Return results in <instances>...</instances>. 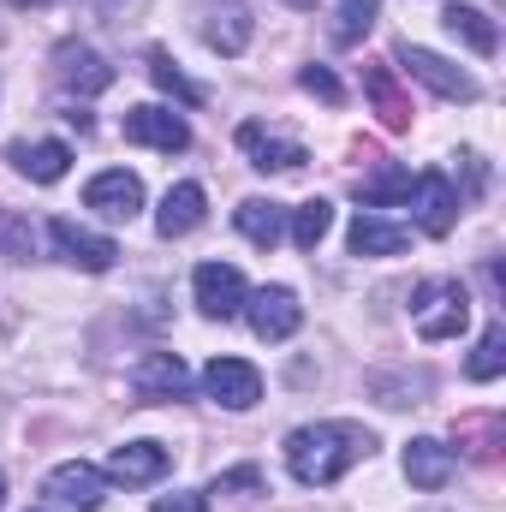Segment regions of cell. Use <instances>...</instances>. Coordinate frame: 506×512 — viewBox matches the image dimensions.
<instances>
[{"label":"cell","mask_w":506,"mask_h":512,"mask_svg":"<svg viewBox=\"0 0 506 512\" xmlns=\"http://www.w3.org/2000/svg\"><path fill=\"white\" fill-rule=\"evenodd\" d=\"M376 435L364 423H346V417H328V423H304L286 435V471L304 483V489H328L340 483L358 459H370Z\"/></svg>","instance_id":"obj_1"},{"label":"cell","mask_w":506,"mask_h":512,"mask_svg":"<svg viewBox=\"0 0 506 512\" xmlns=\"http://www.w3.org/2000/svg\"><path fill=\"white\" fill-rule=\"evenodd\" d=\"M411 322L423 340H459L471 328V292L459 280H423L411 298Z\"/></svg>","instance_id":"obj_2"},{"label":"cell","mask_w":506,"mask_h":512,"mask_svg":"<svg viewBox=\"0 0 506 512\" xmlns=\"http://www.w3.org/2000/svg\"><path fill=\"white\" fill-rule=\"evenodd\" d=\"M108 495V471L84 465V459H66L42 477V507L48 512H96Z\"/></svg>","instance_id":"obj_3"},{"label":"cell","mask_w":506,"mask_h":512,"mask_svg":"<svg viewBox=\"0 0 506 512\" xmlns=\"http://www.w3.org/2000/svg\"><path fill=\"white\" fill-rule=\"evenodd\" d=\"M417 84H429L441 102H477L483 96V84L471 78V72H459L453 60H441V54H429V48H417V42H399V54H393Z\"/></svg>","instance_id":"obj_4"},{"label":"cell","mask_w":506,"mask_h":512,"mask_svg":"<svg viewBox=\"0 0 506 512\" xmlns=\"http://www.w3.org/2000/svg\"><path fill=\"white\" fill-rule=\"evenodd\" d=\"M405 203H411V215H417V227H423L429 239H447V233L459 227V209H465V197H459V185H453L447 173H417Z\"/></svg>","instance_id":"obj_5"},{"label":"cell","mask_w":506,"mask_h":512,"mask_svg":"<svg viewBox=\"0 0 506 512\" xmlns=\"http://www.w3.org/2000/svg\"><path fill=\"white\" fill-rule=\"evenodd\" d=\"M54 84H60L66 96L90 102V96H102V90L114 84V66H108L90 42H60V48H54Z\"/></svg>","instance_id":"obj_6"},{"label":"cell","mask_w":506,"mask_h":512,"mask_svg":"<svg viewBox=\"0 0 506 512\" xmlns=\"http://www.w3.org/2000/svg\"><path fill=\"white\" fill-rule=\"evenodd\" d=\"M191 292H197V310L209 316V322H233L239 310H245V274L233 268V262H203L197 274H191Z\"/></svg>","instance_id":"obj_7"},{"label":"cell","mask_w":506,"mask_h":512,"mask_svg":"<svg viewBox=\"0 0 506 512\" xmlns=\"http://www.w3.org/2000/svg\"><path fill=\"white\" fill-rule=\"evenodd\" d=\"M245 316H251L256 340H292L304 322V304L292 286H256V292H245Z\"/></svg>","instance_id":"obj_8"},{"label":"cell","mask_w":506,"mask_h":512,"mask_svg":"<svg viewBox=\"0 0 506 512\" xmlns=\"http://www.w3.org/2000/svg\"><path fill=\"white\" fill-rule=\"evenodd\" d=\"M48 245L66 256L72 268H84V274H108L114 268V256H120V245L108 239V233H90V227H78V221H48Z\"/></svg>","instance_id":"obj_9"},{"label":"cell","mask_w":506,"mask_h":512,"mask_svg":"<svg viewBox=\"0 0 506 512\" xmlns=\"http://www.w3.org/2000/svg\"><path fill=\"white\" fill-rule=\"evenodd\" d=\"M131 393L143 405H167V399H185L191 393V370L179 352H143L137 370H131Z\"/></svg>","instance_id":"obj_10"},{"label":"cell","mask_w":506,"mask_h":512,"mask_svg":"<svg viewBox=\"0 0 506 512\" xmlns=\"http://www.w3.org/2000/svg\"><path fill=\"white\" fill-rule=\"evenodd\" d=\"M197 30L215 54H245L251 48V6L245 0H197Z\"/></svg>","instance_id":"obj_11"},{"label":"cell","mask_w":506,"mask_h":512,"mask_svg":"<svg viewBox=\"0 0 506 512\" xmlns=\"http://www.w3.org/2000/svg\"><path fill=\"white\" fill-rule=\"evenodd\" d=\"M126 143H143V149H161V155H179V149H191V126L173 114V108H155V102H143V108H131L126 114Z\"/></svg>","instance_id":"obj_12"},{"label":"cell","mask_w":506,"mask_h":512,"mask_svg":"<svg viewBox=\"0 0 506 512\" xmlns=\"http://www.w3.org/2000/svg\"><path fill=\"white\" fill-rule=\"evenodd\" d=\"M203 393L215 405H227V411H251L256 399H262V376H256V364H245V358H209Z\"/></svg>","instance_id":"obj_13"},{"label":"cell","mask_w":506,"mask_h":512,"mask_svg":"<svg viewBox=\"0 0 506 512\" xmlns=\"http://www.w3.org/2000/svg\"><path fill=\"white\" fill-rule=\"evenodd\" d=\"M84 209H96L102 221H131L143 209V179L126 173V167H108L84 185Z\"/></svg>","instance_id":"obj_14"},{"label":"cell","mask_w":506,"mask_h":512,"mask_svg":"<svg viewBox=\"0 0 506 512\" xmlns=\"http://www.w3.org/2000/svg\"><path fill=\"white\" fill-rule=\"evenodd\" d=\"M453 471H459V453H453L447 441L417 435V441L405 447V477H411V489H447Z\"/></svg>","instance_id":"obj_15"},{"label":"cell","mask_w":506,"mask_h":512,"mask_svg":"<svg viewBox=\"0 0 506 512\" xmlns=\"http://www.w3.org/2000/svg\"><path fill=\"white\" fill-rule=\"evenodd\" d=\"M167 465H173V453H167L161 441H126V447H114L108 477H114V483H126V489H137V483H161V477H167Z\"/></svg>","instance_id":"obj_16"},{"label":"cell","mask_w":506,"mask_h":512,"mask_svg":"<svg viewBox=\"0 0 506 512\" xmlns=\"http://www.w3.org/2000/svg\"><path fill=\"white\" fill-rule=\"evenodd\" d=\"M239 149L251 155L256 173H298L310 155H304V143H286V137H268V131L256 126V120H245L239 126Z\"/></svg>","instance_id":"obj_17"},{"label":"cell","mask_w":506,"mask_h":512,"mask_svg":"<svg viewBox=\"0 0 506 512\" xmlns=\"http://www.w3.org/2000/svg\"><path fill=\"white\" fill-rule=\"evenodd\" d=\"M203 209H209V197H203V185H173L167 197H161V209H155V233L161 239H185L197 221H203Z\"/></svg>","instance_id":"obj_18"},{"label":"cell","mask_w":506,"mask_h":512,"mask_svg":"<svg viewBox=\"0 0 506 512\" xmlns=\"http://www.w3.org/2000/svg\"><path fill=\"white\" fill-rule=\"evenodd\" d=\"M233 227L251 239L256 251H274V245L286 239V209H280L274 197H245V203L233 209Z\"/></svg>","instance_id":"obj_19"},{"label":"cell","mask_w":506,"mask_h":512,"mask_svg":"<svg viewBox=\"0 0 506 512\" xmlns=\"http://www.w3.org/2000/svg\"><path fill=\"white\" fill-rule=\"evenodd\" d=\"M6 155H12V167H18L24 179H36V185H54V179H66V167H72V149L54 143V137H42V143H12Z\"/></svg>","instance_id":"obj_20"},{"label":"cell","mask_w":506,"mask_h":512,"mask_svg":"<svg viewBox=\"0 0 506 512\" xmlns=\"http://www.w3.org/2000/svg\"><path fill=\"white\" fill-rule=\"evenodd\" d=\"M364 96L376 102V114H381V126H387V131H405V126H411V96L399 90L393 66H364Z\"/></svg>","instance_id":"obj_21"},{"label":"cell","mask_w":506,"mask_h":512,"mask_svg":"<svg viewBox=\"0 0 506 512\" xmlns=\"http://www.w3.org/2000/svg\"><path fill=\"white\" fill-rule=\"evenodd\" d=\"M346 245H352V256H399L411 245V227L381 221V215H358L352 233H346Z\"/></svg>","instance_id":"obj_22"},{"label":"cell","mask_w":506,"mask_h":512,"mask_svg":"<svg viewBox=\"0 0 506 512\" xmlns=\"http://www.w3.org/2000/svg\"><path fill=\"white\" fill-rule=\"evenodd\" d=\"M441 24H447V30H453V36H459L471 54H495V48H501V30H495V18H489V12H477V6H459V0H453V6L441 12Z\"/></svg>","instance_id":"obj_23"},{"label":"cell","mask_w":506,"mask_h":512,"mask_svg":"<svg viewBox=\"0 0 506 512\" xmlns=\"http://www.w3.org/2000/svg\"><path fill=\"white\" fill-rule=\"evenodd\" d=\"M328 227H334V209H328L322 197L298 203V209H292V221H286V233H292V245H298V251H316V245L328 239Z\"/></svg>","instance_id":"obj_24"},{"label":"cell","mask_w":506,"mask_h":512,"mask_svg":"<svg viewBox=\"0 0 506 512\" xmlns=\"http://www.w3.org/2000/svg\"><path fill=\"white\" fill-rule=\"evenodd\" d=\"M36 245H42L36 221H30V215H18V209H0V256H6V262H30Z\"/></svg>","instance_id":"obj_25"},{"label":"cell","mask_w":506,"mask_h":512,"mask_svg":"<svg viewBox=\"0 0 506 512\" xmlns=\"http://www.w3.org/2000/svg\"><path fill=\"white\" fill-rule=\"evenodd\" d=\"M501 370H506V328L489 322L483 340H477V352H471V364H465V376H471V382H495Z\"/></svg>","instance_id":"obj_26"},{"label":"cell","mask_w":506,"mask_h":512,"mask_svg":"<svg viewBox=\"0 0 506 512\" xmlns=\"http://www.w3.org/2000/svg\"><path fill=\"white\" fill-rule=\"evenodd\" d=\"M149 78H155V90L179 96L185 108H197V102H203V90H197V84H191V78L173 66V54H167V48H149Z\"/></svg>","instance_id":"obj_27"},{"label":"cell","mask_w":506,"mask_h":512,"mask_svg":"<svg viewBox=\"0 0 506 512\" xmlns=\"http://www.w3.org/2000/svg\"><path fill=\"white\" fill-rule=\"evenodd\" d=\"M358 197H364L370 209H393V203H405V197H411V173H405V167H381L376 179H364V185H358Z\"/></svg>","instance_id":"obj_28"},{"label":"cell","mask_w":506,"mask_h":512,"mask_svg":"<svg viewBox=\"0 0 506 512\" xmlns=\"http://www.w3.org/2000/svg\"><path fill=\"white\" fill-rule=\"evenodd\" d=\"M376 6L381 0H340V12H334V42H340V48L364 42L370 24H376Z\"/></svg>","instance_id":"obj_29"},{"label":"cell","mask_w":506,"mask_h":512,"mask_svg":"<svg viewBox=\"0 0 506 512\" xmlns=\"http://www.w3.org/2000/svg\"><path fill=\"white\" fill-rule=\"evenodd\" d=\"M239 489H245V495H256V489H262V471H256V465H239V471H221V477L209 483V495H239Z\"/></svg>","instance_id":"obj_30"},{"label":"cell","mask_w":506,"mask_h":512,"mask_svg":"<svg viewBox=\"0 0 506 512\" xmlns=\"http://www.w3.org/2000/svg\"><path fill=\"white\" fill-rule=\"evenodd\" d=\"M298 84H304L310 96H322V102H346V90H340V78H334L328 66H304V72H298Z\"/></svg>","instance_id":"obj_31"},{"label":"cell","mask_w":506,"mask_h":512,"mask_svg":"<svg viewBox=\"0 0 506 512\" xmlns=\"http://www.w3.org/2000/svg\"><path fill=\"white\" fill-rule=\"evenodd\" d=\"M149 512H209V495H161Z\"/></svg>","instance_id":"obj_32"},{"label":"cell","mask_w":506,"mask_h":512,"mask_svg":"<svg viewBox=\"0 0 506 512\" xmlns=\"http://www.w3.org/2000/svg\"><path fill=\"white\" fill-rule=\"evenodd\" d=\"M84 6H90V12H120L126 0H84Z\"/></svg>","instance_id":"obj_33"},{"label":"cell","mask_w":506,"mask_h":512,"mask_svg":"<svg viewBox=\"0 0 506 512\" xmlns=\"http://www.w3.org/2000/svg\"><path fill=\"white\" fill-rule=\"evenodd\" d=\"M6 6H18V12H30V6H54V0H6Z\"/></svg>","instance_id":"obj_34"},{"label":"cell","mask_w":506,"mask_h":512,"mask_svg":"<svg viewBox=\"0 0 506 512\" xmlns=\"http://www.w3.org/2000/svg\"><path fill=\"white\" fill-rule=\"evenodd\" d=\"M286 6H298V12H304V6H316V0H286Z\"/></svg>","instance_id":"obj_35"},{"label":"cell","mask_w":506,"mask_h":512,"mask_svg":"<svg viewBox=\"0 0 506 512\" xmlns=\"http://www.w3.org/2000/svg\"><path fill=\"white\" fill-rule=\"evenodd\" d=\"M0 507H6V477H0Z\"/></svg>","instance_id":"obj_36"}]
</instances>
